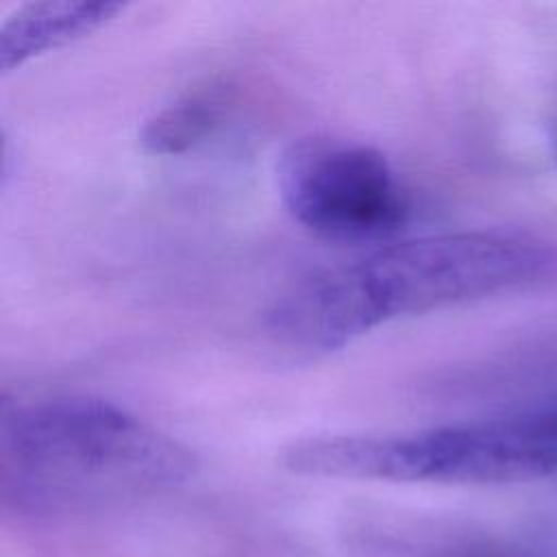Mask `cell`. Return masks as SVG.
Returning a JSON list of instances; mask_svg holds the SVG:
<instances>
[{
    "mask_svg": "<svg viewBox=\"0 0 557 557\" xmlns=\"http://www.w3.org/2000/svg\"><path fill=\"white\" fill-rule=\"evenodd\" d=\"M555 268L557 252L522 233L416 237L311 272L276 298L265 326L285 350L329 355L396 318L516 292Z\"/></svg>",
    "mask_w": 557,
    "mask_h": 557,
    "instance_id": "obj_1",
    "label": "cell"
},
{
    "mask_svg": "<svg viewBox=\"0 0 557 557\" xmlns=\"http://www.w3.org/2000/svg\"><path fill=\"white\" fill-rule=\"evenodd\" d=\"M437 557H535L531 550L503 540H455Z\"/></svg>",
    "mask_w": 557,
    "mask_h": 557,
    "instance_id": "obj_7",
    "label": "cell"
},
{
    "mask_svg": "<svg viewBox=\"0 0 557 557\" xmlns=\"http://www.w3.org/2000/svg\"><path fill=\"white\" fill-rule=\"evenodd\" d=\"M124 11L120 2L48 0L20 7L0 28V67L11 72L39 54L83 39Z\"/></svg>",
    "mask_w": 557,
    "mask_h": 557,
    "instance_id": "obj_5",
    "label": "cell"
},
{
    "mask_svg": "<svg viewBox=\"0 0 557 557\" xmlns=\"http://www.w3.org/2000/svg\"><path fill=\"white\" fill-rule=\"evenodd\" d=\"M194 472L185 444L102 398L2 400L0 490L24 511L107 507L176 487Z\"/></svg>",
    "mask_w": 557,
    "mask_h": 557,
    "instance_id": "obj_2",
    "label": "cell"
},
{
    "mask_svg": "<svg viewBox=\"0 0 557 557\" xmlns=\"http://www.w3.org/2000/svg\"><path fill=\"white\" fill-rule=\"evenodd\" d=\"M226 98L220 89L187 94L146 122L141 146L150 154H183L222 124Z\"/></svg>",
    "mask_w": 557,
    "mask_h": 557,
    "instance_id": "obj_6",
    "label": "cell"
},
{
    "mask_svg": "<svg viewBox=\"0 0 557 557\" xmlns=\"http://www.w3.org/2000/svg\"><path fill=\"white\" fill-rule=\"evenodd\" d=\"M276 181L287 213L324 239H385L409 218V194L396 170L359 141L298 139L281 154Z\"/></svg>",
    "mask_w": 557,
    "mask_h": 557,
    "instance_id": "obj_4",
    "label": "cell"
},
{
    "mask_svg": "<svg viewBox=\"0 0 557 557\" xmlns=\"http://www.w3.org/2000/svg\"><path fill=\"white\" fill-rule=\"evenodd\" d=\"M555 152H557V146H555Z\"/></svg>",
    "mask_w": 557,
    "mask_h": 557,
    "instance_id": "obj_8",
    "label": "cell"
},
{
    "mask_svg": "<svg viewBox=\"0 0 557 557\" xmlns=\"http://www.w3.org/2000/svg\"><path fill=\"white\" fill-rule=\"evenodd\" d=\"M302 476L500 485L557 472V405L405 435H326L287 448Z\"/></svg>",
    "mask_w": 557,
    "mask_h": 557,
    "instance_id": "obj_3",
    "label": "cell"
}]
</instances>
